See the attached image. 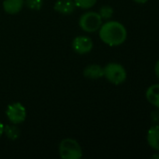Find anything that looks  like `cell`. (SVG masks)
<instances>
[{
    "instance_id": "obj_1",
    "label": "cell",
    "mask_w": 159,
    "mask_h": 159,
    "mask_svg": "<svg viewBox=\"0 0 159 159\" xmlns=\"http://www.w3.org/2000/svg\"><path fill=\"white\" fill-rule=\"evenodd\" d=\"M101 41L111 47L124 44L127 37V31L124 24L116 20H108L102 23L98 30Z\"/></svg>"
},
{
    "instance_id": "obj_2",
    "label": "cell",
    "mask_w": 159,
    "mask_h": 159,
    "mask_svg": "<svg viewBox=\"0 0 159 159\" xmlns=\"http://www.w3.org/2000/svg\"><path fill=\"white\" fill-rule=\"evenodd\" d=\"M58 152L63 159H80L82 157V150L80 143L71 138H66L61 141Z\"/></svg>"
},
{
    "instance_id": "obj_3",
    "label": "cell",
    "mask_w": 159,
    "mask_h": 159,
    "mask_svg": "<svg viewBox=\"0 0 159 159\" xmlns=\"http://www.w3.org/2000/svg\"><path fill=\"white\" fill-rule=\"evenodd\" d=\"M104 70V77L113 85H121L123 84L127 77V71L123 65L117 62H110L105 67Z\"/></svg>"
},
{
    "instance_id": "obj_4",
    "label": "cell",
    "mask_w": 159,
    "mask_h": 159,
    "mask_svg": "<svg viewBox=\"0 0 159 159\" xmlns=\"http://www.w3.org/2000/svg\"><path fill=\"white\" fill-rule=\"evenodd\" d=\"M79 25L81 29L86 33H95L98 31L102 25V19L98 12L87 11L81 16Z\"/></svg>"
},
{
    "instance_id": "obj_5",
    "label": "cell",
    "mask_w": 159,
    "mask_h": 159,
    "mask_svg": "<svg viewBox=\"0 0 159 159\" xmlns=\"http://www.w3.org/2000/svg\"><path fill=\"white\" fill-rule=\"evenodd\" d=\"M6 116L11 124L19 125L24 122L26 118L25 107L21 102H14L9 104L6 110Z\"/></svg>"
},
{
    "instance_id": "obj_6",
    "label": "cell",
    "mask_w": 159,
    "mask_h": 159,
    "mask_svg": "<svg viewBox=\"0 0 159 159\" xmlns=\"http://www.w3.org/2000/svg\"><path fill=\"white\" fill-rule=\"evenodd\" d=\"M72 48L78 54H86L93 49V41L89 36L80 35L73 39Z\"/></svg>"
},
{
    "instance_id": "obj_7",
    "label": "cell",
    "mask_w": 159,
    "mask_h": 159,
    "mask_svg": "<svg viewBox=\"0 0 159 159\" xmlns=\"http://www.w3.org/2000/svg\"><path fill=\"white\" fill-rule=\"evenodd\" d=\"M75 7L74 0H57L54 4V10L58 13L68 15L74 11Z\"/></svg>"
},
{
    "instance_id": "obj_8",
    "label": "cell",
    "mask_w": 159,
    "mask_h": 159,
    "mask_svg": "<svg viewBox=\"0 0 159 159\" xmlns=\"http://www.w3.org/2000/svg\"><path fill=\"white\" fill-rule=\"evenodd\" d=\"M83 75L88 79H99L104 76V70L98 64H90L83 70Z\"/></svg>"
},
{
    "instance_id": "obj_9",
    "label": "cell",
    "mask_w": 159,
    "mask_h": 159,
    "mask_svg": "<svg viewBox=\"0 0 159 159\" xmlns=\"http://www.w3.org/2000/svg\"><path fill=\"white\" fill-rule=\"evenodd\" d=\"M24 5V0H4L3 8L7 14H17L19 13Z\"/></svg>"
},
{
    "instance_id": "obj_10",
    "label": "cell",
    "mask_w": 159,
    "mask_h": 159,
    "mask_svg": "<svg viewBox=\"0 0 159 159\" xmlns=\"http://www.w3.org/2000/svg\"><path fill=\"white\" fill-rule=\"evenodd\" d=\"M147 143L155 151L159 152V124L154 125L147 132Z\"/></svg>"
},
{
    "instance_id": "obj_11",
    "label": "cell",
    "mask_w": 159,
    "mask_h": 159,
    "mask_svg": "<svg viewBox=\"0 0 159 159\" xmlns=\"http://www.w3.org/2000/svg\"><path fill=\"white\" fill-rule=\"evenodd\" d=\"M147 101L159 109V84H155L150 86L145 93Z\"/></svg>"
},
{
    "instance_id": "obj_12",
    "label": "cell",
    "mask_w": 159,
    "mask_h": 159,
    "mask_svg": "<svg viewBox=\"0 0 159 159\" xmlns=\"http://www.w3.org/2000/svg\"><path fill=\"white\" fill-rule=\"evenodd\" d=\"M9 140H17L19 137H20V134H21V131L19 129V128L12 124V125H6L4 126V133Z\"/></svg>"
},
{
    "instance_id": "obj_13",
    "label": "cell",
    "mask_w": 159,
    "mask_h": 159,
    "mask_svg": "<svg viewBox=\"0 0 159 159\" xmlns=\"http://www.w3.org/2000/svg\"><path fill=\"white\" fill-rule=\"evenodd\" d=\"M98 14L100 15L102 20H110L113 15V8L110 6H103L100 7Z\"/></svg>"
},
{
    "instance_id": "obj_14",
    "label": "cell",
    "mask_w": 159,
    "mask_h": 159,
    "mask_svg": "<svg viewBox=\"0 0 159 159\" xmlns=\"http://www.w3.org/2000/svg\"><path fill=\"white\" fill-rule=\"evenodd\" d=\"M97 0H74V3L76 7L82 8V9H88L93 7Z\"/></svg>"
},
{
    "instance_id": "obj_15",
    "label": "cell",
    "mask_w": 159,
    "mask_h": 159,
    "mask_svg": "<svg viewBox=\"0 0 159 159\" xmlns=\"http://www.w3.org/2000/svg\"><path fill=\"white\" fill-rule=\"evenodd\" d=\"M24 4L32 10H39L43 5V0H25Z\"/></svg>"
},
{
    "instance_id": "obj_16",
    "label": "cell",
    "mask_w": 159,
    "mask_h": 159,
    "mask_svg": "<svg viewBox=\"0 0 159 159\" xmlns=\"http://www.w3.org/2000/svg\"><path fill=\"white\" fill-rule=\"evenodd\" d=\"M151 118H152V121L155 123V125H158L159 124V109L157 111H155L152 113V116H151Z\"/></svg>"
},
{
    "instance_id": "obj_17",
    "label": "cell",
    "mask_w": 159,
    "mask_h": 159,
    "mask_svg": "<svg viewBox=\"0 0 159 159\" xmlns=\"http://www.w3.org/2000/svg\"><path fill=\"white\" fill-rule=\"evenodd\" d=\"M155 74H156L157 79L159 80V60L157 61V63L155 65Z\"/></svg>"
},
{
    "instance_id": "obj_18",
    "label": "cell",
    "mask_w": 159,
    "mask_h": 159,
    "mask_svg": "<svg viewBox=\"0 0 159 159\" xmlns=\"http://www.w3.org/2000/svg\"><path fill=\"white\" fill-rule=\"evenodd\" d=\"M3 133H4V125L0 122V137L3 135Z\"/></svg>"
},
{
    "instance_id": "obj_19",
    "label": "cell",
    "mask_w": 159,
    "mask_h": 159,
    "mask_svg": "<svg viewBox=\"0 0 159 159\" xmlns=\"http://www.w3.org/2000/svg\"><path fill=\"white\" fill-rule=\"evenodd\" d=\"M136 3H139V4H145V3H147V1L148 0H134Z\"/></svg>"
},
{
    "instance_id": "obj_20",
    "label": "cell",
    "mask_w": 159,
    "mask_h": 159,
    "mask_svg": "<svg viewBox=\"0 0 159 159\" xmlns=\"http://www.w3.org/2000/svg\"><path fill=\"white\" fill-rule=\"evenodd\" d=\"M152 158H159V154H156V155H154V156H152Z\"/></svg>"
}]
</instances>
